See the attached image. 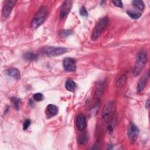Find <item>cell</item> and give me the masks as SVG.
I'll return each instance as SVG.
<instances>
[{"label": "cell", "mask_w": 150, "mask_h": 150, "mask_svg": "<svg viewBox=\"0 0 150 150\" xmlns=\"http://www.w3.org/2000/svg\"><path fill=\"white\" fill-rule=\"evenodd\" d=\"M11 100L13 103V106L15 108L16 110H19L20 108V105H21V100L19 98L17 97H12Z\"/></svg>", "instance_id": "ac0fdd59"}, {"label": "cell", "mask_w": 150, "mask_h": 150, "mask_svg": "<svg viewBox=\"0 0 150 150\" xmlns=\"http://www.w3.org/2000/svg\"><path fill=\"white\" fill-rule=\"evenodd\" d=\"M139 129L134 124H131L128 131V136L131 143L135 142L139 135Z\"/></svg>", "instance_id": "52a82bcc"}, {"label": "cell", "mask_w": 150, "mask_h": 150, "mask_svg": "<svg viewBox=\"0 0 150 150\" xmlns=\"http://www.w3.org/2000/svg\"><path fill=\"white\" fill-rule=\"evenodd\" d=\"M127 13L128 15V16H129L131 18H132L134 19H137L138 18H139L141 15V14L140 13L135 12L131 11H129V10L127 11Z\"/></svg>", "instance_id": "d6986e66"}, {"label": "cell", "mask_w": 150, "mask_h": 150, "mask_svg": "<svg viewBox=\"0 0 150 150\" xmlns=\"http://www.w3.org/2000/svg\"><path fill=\"white\" fill-rule=\"evenodd\" d=\"M112 2L114 4V5L118 7L122 8V3L121 1H113Z\"/></svg>", "instance_id": "d4e9b609"}, {"label": "cell", "mask_w": 150, "mask_h": 150, "mask_svg": "<svg viewBox=\"0 0 150 150\" xmlns=\"http://www.w3.org/2000/svg\"><path fill=\"white\" fill-rule=\"evenodd\" d=\"M24 59L26 61L33 62L36 61L38 59V56L32 52H27L24 54Z\"/></svg>", "instance_id": "2e32d148"}, {"label": "cell", "mask_w": 150, "mask_h": 150, "mask_svg": "<svg viewBox=\"0 0 150 150\" xmlns=\"http://www.w3.org/2000/svg\"><path fill=\"white\" fill-rule=\"evenodd\" d=\"M79 13H80V15L81 16H87L88 15L87 11L86 8L84 6H81V8H80V9L79 11Z\"/></svg>", "instance_id": "603a6c76"}, {"label": "cell", "mask_w": 150, "mask_h": 150, "mask_svg": "<svg viewBox=\"0 0 150 150\" xmlns=\"http://www.w3.org/2000/svg\"><path fill=\"white\" fill-rule=\"evenodd\" d=\"M113 107V103L112 101L108 102L104 106L103 112H102V115H101V119L102 121L104 122L107 121L108 118H109L111 111Z\"/></svg>", "instance_id": "9c48e42d"}, {"label": "cell", "mask_w": 150, "mask_h": 150, "mask_svg": "<svg viewBox=\"0 0 150 150\" xmlns=\"http://www.w3.org/2000/svg\"><path fill=\"white\" fill-rule=\"evenodd\" d=\"M30 120H29V119H26L24 122H23V130H26L30 125Z\"/></svg>", "instance_id": "7402d4cb"}, {"label": "cell", "mask_w": 150, "mask_h": 150, "mask_svg": "<svg viewBox=\"0 0 150 150\" xmlns=\"http://www.w3.org/2000/svg\"><path fill=\"white\" fill-rule=\"evenodd\" d=\"M63 66L64 70L66 71H74L76 69V61L73 58L66 57L63 60Z\"/></svg>", "instance_id": "8992f818"}, {"label": "cell", "mask_w": 150, "mask_h": 150, "mask_svg": "<svg viewBox=\"0 0 150 150\" xmlns=\"http://www.w3.org/2000/svg\"><path fill=\"white\" fill-rule=\"evenodd\" d=\"M16 2V1L14 0H7L5 1L2 12V16L4 18H7L9 16L12 10V8L15 6Z\"/></svg>", "instance_id": "5b68a950"}, {"label": "cell", "mask_w": 150, "mask_h": 150, "mask_svg": "<svg viewBox=\"0 0 150 150\" xmlns=\"http://www.w3.org/2000/svg\"><path fill=\"white\" fill-rule=\"evenodd\" d=\"M149 100L148 99L147 101H146V103L145 104V107L146 108H149Z\"/></svg>", "instance_id": "4316f807"}, {"label": "cell", "mask_w": 150, "mask_h": 150, "mask_svg": "<svg viewBox=\"0 0 150 150\" xmlns=\"http://www.w3.org/2000/svg\"><path fill=\"white\" fill-rule=\"evenodd\" d=\"M86 139H87V138H86V135L83 134V135H81V137H80V139H79V142H80V144H83V143H84V142L86 141Z\"/></svg>", "instance_id": "484cf974"}, {"label": "cell", "mask_w": 150, "mask_h": 150, "mask_svg": "<svg viewBox=\"0 0 150 150\" xmlns=\"http://www.w3.org/2000/svg\"><path fill=\"white\" fill-rule=\"evenodd\" d=\"M65 87L68 91H73L76 88V84L73 80L69 79L66 81Z\"/></svg>", "instance_id": "9a60e30c"}, {"label": "cell", "mask_w": 150, "mask_h": 150, "mask_svg": "<svg viewBox=\"0 0 150 150\" xmlns=\"http://www.w3.org/2000/svg\"><path fill=\"white\" fill-rule=\"evenodd\" d=\"M149 79V71L148 70L140 79V80H139L138 84H137V91L138 92H141L143 91V90L145 88V86L148 81V80Z\"/></svg>", "instance_id": "30bf717a"}, {"label": "cell", "mask_w": 150, "mask_h": 150, "mask_svg": "<svg viewBox=\"0 0 150 150\" xmlns=\"http://www.w3.org/2000/svg\"><path fill=\"white\" fill-rule=\"evenodd\" d=\"M43 53L49 57L57 56L63 54L67 52V49L63 47L48 46L44 47L42 50Z\"/></svg>", "instance_id": "277c9868"}, {"label": "cell", "mask_w": 150, "mask_h": 150, "mask_svg": "<svg viewBox=\"0 0 150 150\" xmlns=\"http://www.w3.org/2000/svg\"><path fill=\"white\" fill-rule=\"evenodd\" d=\"M49 14V10L46 6L40 7L36 12L32 22L31 28L36 29L39 27L46 20Z\"/></svg>", "instance_id": "6da1fadb"}, {"label": "cell", "mask_w": 150, "mask_h": 150, "mask_svg": "<svg viewBox=\"0 0 150 150\" xmlns=\"http://www.w3.org/2000/svg\"><path fill=\"white\" fill-rule=\"evenodd\" d=\"M108 23V18L104 17L101 18L95 25L94 29L92 30L91 35V39L93 40L97 39L105 29Z\"/></svg>", "instance_id": "3957f363"}, {"label": "cell", "mask_w": 150, "mask_h": 150, "mask_svg": "<svg viewBox=\"0 0 150 150\" xmlns=\"http://www.w3.org/2000/svg\"><path fill=\"white\" fill-rule=\"evenodd\" d=\"M70 34H71V32L69 30H64L60 32V35H62L63 37L67 36L68 35H69Z\"/></svg>", "instance_id": "cb8c5ba5"}, {"label": "cell", "mask_w": 150, "mask_h": 150, "mask_svg": "<svg viewBox=\"0 0 150 150\" xmlns=\"http://www.w3.org/2000/svg\"><path fill=\"white\" fill-rule=\"evenodd\" d=\"M104 88V85L103 83H98L96 87V90L95 91V97L97 100H100Z\"/></svg>", "instance_id": "5bb4252c"}, {"label": "cell", "mask_w": 150, "mask_h": 150, "mask_svg": "<svg viewBox=\"0 0 150 150\" xmlns=\"http://www.w3.org/2000/svg\"><path fill=\"white\" fill-rule=\"evenodd\" d=\"M33 98L36 101H40L43 100V96L40 93H36L33 96Z\"/></svg>", "instance_id": "44dd1931"}, {"label": "cell", "mask_w": 150, "mask_h": 150, "mask_svg": "<svg viewBox=\"0 0 150 150\" xmlns=\"http://www.w3.org/2000/svg\"><path fill=\"white\" fill-rule=\"evenodd\" d=\"M73 1H65L63 2L61 6L60 11V19H62L67 15L71 10Z\"/></svg>", "instance_id": "ba28073f"}, {"label": "cell", "mask_w": 150, "mask_h": 150, "mask_svg": "<svg viewBox=\"0 0 150 150\" xmlns=\"http://www.w3.org/2000/svg\"><path fill=\"white\" fill-rule=\"evenodd\" d=\"M148 60L147 53L145 50H141L138 54L137 59L136 60L135 66L133 70V74L134 77H137L144 67H145Z\"/></svg>", "instance_id": "7a4b0ae2"}, {"label": "cell", "mask_w": 150, "mask_h": 150, "mask_svg": "<svg viewBox=\"0 0 150 150\" xmlns=\"http://www.w3.org/2000/svg\"><path fill=\"white\" fill-rule=\"evenodd\" d=\"M132 5L137 9H139V10H141L142 11L144 8H145V5L144 4L143 2L142 1H139V0H134L132 1Z\"/></svg>", "instance_id": "e0dca14e"}, {"label": "cell", "mask_w": 150, "mask_h": 150, "mask_svg": "<svg viewBox=\"0 0 150 150\" xmlns=\"http://www.w3.org/2000/svg\"><path fill=\"white\" fill-rule=\"evenodd\" d=\"M76 127L79 131H82L84 129L86 125V117L83 114L79 115L76 119Z\"/></svg>", "instance_id": "8fae6325"}, {"label": "cell", "mask_w": 150, "mask_h": 150, "mask_svg": "<svg viewBox=\"0 0 150 150\" xmlns=\"http://www.w3.org/2000/svg\"><path fill=\"white\" fill-rule=\"evenodd\" d=\"M46 110L48 115H49L50 117H53L57 114L58 108L53 104H49L46 107Z\"/></svg>", "instance_id": "4fadbf2b"}, {"label": "cell", "mask_w": 150, "mask_h": 150, "mask_svg": "<svg viewBox=\"0 0 150 150\" xmlns=\"http://www.w3.org/2000/svg\"><path fill=\"white\" fill-rule=\"evenodd\" d=\"M126 80H127V77L125 75L121 76L117 81V86L118 87H121L123 86L125 83Z\"/></svg>", "instance_id": "ffe728a7"}, {"label": "cell", "mask_w": 150, "mask_h": 150, "mask_svg": "<svg viewBox=\"0 0 150 150\" xmlns=\"http://www.w3.org/2000/svg\"><path fill=\"white\" fill-rule=\"evenodd\" d=\"M6 73L8 76L12 77L13 79H19L20 78V76H21L20 71L16 68L12 67V68H11L7 70H6Z\"/></svg>", "instance_id": "7c38bea8"}]
</instances>
